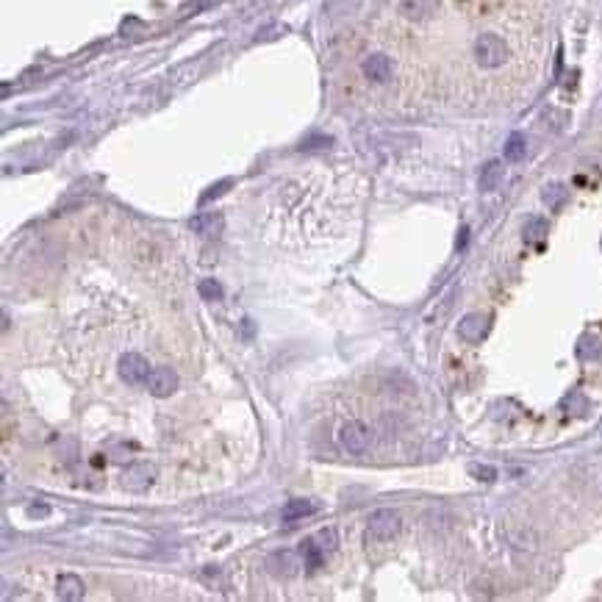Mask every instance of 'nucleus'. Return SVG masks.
Masks as SVG:
<instances>
[{"instance_id":"1","label":"nucleus","mask_w":602,"mask_h":602,"mask_svg":"<svg viewBox=\"0 0 602 602\" xmlns=\"http://www.w3.org/2000/svg\"><path fill=\"white\" fill-rule=\"evenodd\" d=\"M508 59H511V48H508V42L500 34L483 31L475 39V62H477V67H483V70H500V67L508 64Z\"/></svg>"},{"instance_id":"2","label":"nucleus","mask_w":602,"mask_h":602,"mask_svg":"<svg viewBox=\"0 0 602 602\" xmlns=\"http://www.w3.org/2000/svg\"><path fill=\"white\" fill-rule=\"evenodd\" d=\"M339 447L350 455H364L372 444V428L361 419H347L336 433Z\"/></svg>"},{"instance_id":"3","label":"nucleus","mask_w":602,"mask_h":602,"mask_svg":"<svg viewBox=\"0 0 602 602\" xmlns=\"http://www.w3.org/2000/svg\"><path fill=\"white\" fill-rule=\"evenodd\" d=\"M150 361L142 356V353H125L122 358H120V367H117V372L122 377V383L125 386H131V388H139V386H148V377H150Z\"/></svg>"},{"instance_id":"4","label":"nucleus","mask_w":602,"mask_h":602,"mask_svg":"<svg viewBox=\"0 0 602 602\" xmlns=\"http://www.w3.org/2000/svg\"><path fill=\"white\" fill-rule=\"evenodd\" d=\"M400 530H402V519L394 508H377L370 514V530L367 533L377 541H391L400 536Z\"/></svg>"},{"instance_id":"5","label":"nucleus","mask_w":602,"mask_h":602,"mask_svg":"<svg viewBox=\"0 0 602 602\" xmlns=\"http://www.w3.org/2000/svg\"><path fill=\"white\" fill-rule=\"evenodd\" d=\"M361 76L367 78L370 83H375V86L388 83L394 78V62H391V56L383 53V50H372L370 56L361 59Z\"/></svg>"},{"instance_id":"6","label":"nucleus","mask_w":602,"mask_h":602,"mask_svg":"<svg viewBox=\"0 0 602 602\" xmlns=\"http://www.w3.org/2000/svg\"><path fill=\"white\" fill-rule=\"evenodd\" d=\"M155 475H158L155 463H150V461H134V463H128L122 469L120 477H122V486L128 491H148L153 486V480H155Z\"/></svg>"},{"instance_id":"7","label":"nucleus","mask_w":602,"mask_h":602,"mask_svg":"<svg viewBox=\"0 0 602 602\" xmlns=\"http://www.w3.org/2000/svg\"><path fill=\"white\" fill-rule=\"evenodd\" d=\"M486 333H489V316L486 314H466L461 322H458V336L463 339V342H469V344H477V342H483L486 339Z\"/></svg>"},{"instance_id":"8","label":"nucleus","mask_w":602,"mask_h":602,"mask_svg":"<svg viewBox=\"0 0 602 602\" xmlns=\"http://www.w3.org/2000/svg\"><path fill=\"white\" fill-rule=\"evenodd\" d=\"M397 11L408 22H425L439 11V0H400Z\"/></svg>"},{"instance_id":"9","label":"nucleus","mask_w":602,"mask_h":602,"mask_svg":"<svg viewBox=\"0 0 602 602\" xmlns=\"http://www.w3.org/2000/svg\"><path fill=\"white\" fill-rule=\"evenodd\" d=\"M178 388V375L169 367H153L148 377V391L153 397H169Z\"/></svg>"},{"instance_id":"10","label":"nucleus","mask_w":602,"mask_h":602,"mask_svg":"<svg viewBox=\"0 0 602 602\" xmlns=\"http://www.w3.org/2000/svg\"><path fill=\"white\" fill-rule=\"evenodd\" d=\"M56 594H59V600H67V602H76L80 600L86 592H83V580L78 578V575H62L59 580H56Z\"/></svg>"},{"instance_id":"11","label":"nucleus","mask_w":602,"mask_h":602,"mask_svg":"<svg viewBox=\"0 0 602 602\" xmlns=\"http://www.w3.org/2000/svg\"><path fill=\"white\" fill-rule=\"evenodd\" d=\"M503 178H505V167H503V161H489L483 169H480V189L483 192H494L500 183H503Z\"/></svg>"},{"instance_id":"12","label":"nucleus","mask_w":602,"mask_h":602,"mask_svg":"<svg viewBox=\"0 0 602 602\" xmlns=\"http://www.w3.org/2000/svg\"><path fill=\"white\" fill-rule=\"evenodd\" d=\"M300 555H302V566H305L308 572H316V569L325 564V550L319 547V541H316V538H308V541H302V544H300Z\"/></svg>"},{"instance_id":"13","label":"nucleus","mask_w":602,"mask_h":602,"mask_svg":"<svg viewBox=\"0 0 602 602\" xmlns=\"http://www.w3.org/2000/svg\"><path fill=\"white\" fill-rule=\"evenodd\" d=\"M267 564H270V569L278 572V575H295L298 566H300V561H298V555H295L292 550H281V552L270 555Z\"/></svg>"},{"instance_id":"14","label":"nucleus","mask_w":602,"mask_h":602,"mask_svg":"<svg viewBox=\"0 0 602 602\" xmlns=\"http://www.w3.org/2000/svg\"><path fill=\"white\" fill-rule=\"evenodd\" d=\"M316 503H311V500H289L286 503V508H284V522H298V519H305V517H311V514H316Z\"/></svg>"},{"instance_id":"15","label":"nucleus","mask_w":602,"mask_h":602,"mask_svg":"<svg viewBox=\"0 0 602 602\" xmlns=\"http://www.w3.org/2000/svg\"><path fill=\"white\" fill-rule=\"evenodd\" d=\"M192 230H197V233H206V236H211V233H217L220 227H223V217L220 214H206V217H195L192 223H189Z\"/></svg>"},{"instance_id":"16","label":"nucleus","mask_w":602,"mask_h":602,"mask_svg":"<svg viewBox=\"0 0 602 602\" xmlns=\"http://www.w3.org/2000/svg\"><path fill=\"white\" fill-rule=\"evenodd\" d=\"M527 153V139L525 134H511L505 142V158L508 161H522Z\"/></svg>"},{"instance_id":"17","label":"nucleus","mask_w":602,"mask_h":602,"mask_svg":"<svg viewBox=\"0 0 602 602\" xmlns=\"http://www.w3.org/2000/svg\"><path fill=\"white\" fill-rule=\"evenodd\" d=\"M564 200H566V186H564V183H550V186H544V203H547V206L558 209Z\"/></svg>"},{"instance_id":"18","label":"nucleus","mask_w":602,"mask_h":602,"mask_svg":"<svg viewBox=\"0 0 602 602\" xmlns=\"http://www.w3.org/2000/svg\"><path fill=\"white\" fill-rule=\"evenodd\" d=\"M200 295H203V300H223V286H220V281H214V278H203L200 281Z\"/></svg>"},{"instance_id":"19","label":"nucleus","mask_w":602,"mask_h":602,"mask_svg":"<svg viewBox=\"0 0 602 602\" xmlns=\"http://www.w3.org/2000/svg\"><path fill=\"white\" fill-rule=\"evenodd\" d=\"M547 236V223L541 220V217H533L525 227V239L527 241H538V239H544Z\"/></svg>"},{"instance_id":"20","label":"nucleus","mask_w":602,"mask_h":602,"mask_svg":"<svg viewBox=\"0 0 602 602\" xmlns=\"http://www.w3.org/2000/svg\"><path fill=\"white\" fill-rule=\"evenodd\" d=\"M469 472H472L477 480H483V483L497 480V469H494V466H489V463H472V466H469Z\"/></svg>"},{"instance_id":"21","label":"nucleus","mask_w":602,"mask_h":602,"mask_svg":"<svg viewBox=\"0 0 602 602\" xmlns=\"http://www.w3.org/2000/svg\"><path fill=\"white\" fill-rule=\"evenodd\" d=\"M316 541H319V547H322L325 552L336 550V530H333V527H325V530L316 536Z\"/></svg>"}]
</instances>
